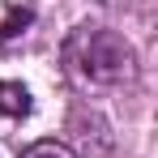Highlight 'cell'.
Returning <instances> with one entry per match:
<instances>
[{"label": "cell", "mask_w": 158, "mask_h": 158, "mask_svg": "<svg viewBox=\"0 0 158 158\" xmlns=\"http://www.w3.org/2000/svg\"><path fill=\"white\" fill-rule=\"evenodd\" d=\"M60 60H64V77L85 94H103V90H120L137 81L132 43L107 26H77L64 39Z\"/></svg>", "instance_id": "6da1fadb"}, {"label": "cell", "mask_w": 158, "mask_h": 158, "mask_svg": "<svg viewBox=\"0 0 158 158\" xmlns=\"http://www.w3.org/2000/svg\"><path fill=\"white\" fill-rule=\"evenodd\" d=\"M30 90L22 81H0V115H9V120H22L30 115Z\"/></svg>", "instance_id": "7a4b0ae2"}, {"label": "cell", "mask_w": 158, "mask_h": 158, "mask_svg": "<svg viewBox=\"0 0 158 158\" xmlns=\"http://www.w3.org/2000/svg\"><path fill=\"white\" fill-rule=\"evenodd\" d=\"M26 30H30V9H13V13L0 22V47L13 43V39H22Z\"/></svg>", "instance_id": "3957f363"}, {"label": "cell", "mask_w": 158, "mask_h": 158, "mask_svg": "<svg viewBox=\"0 0 158 158\" xmlns=\"http://www.w3.org/2000/svg\"><path fill=\"white\" fill-rule=\"evenodd\" d=\"M22 158H77L64 141H34V145H26L22 150Z\"/></svg>", "instance_id": "277c9868"}, {"label": "cell", "mask_w": 158, "mask_h": 158, "mask_svg": "<svg viewBox=\"0 0 158 158\" xmlns=\"http://www.w3.org/2000/svg\"><path fill=\"white\" fill-rule=\"evenodd\" d=\"M103 4H115V9H132V4H141V0H103Z\"/></svg>", "instance_id": "5b68a950"}]
</instances>
